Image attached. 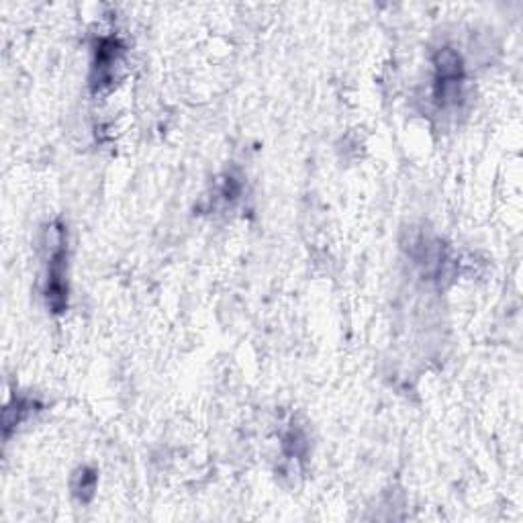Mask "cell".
<instances>
[{"label": "cell", "mask_w": 523, "mask_h": 523, "mask_svg": "<svg viewBox=\"0 0 523 523\" xmlns=\"http://www.w3.org/2000/svg\"><path fill=\"white\" fill-rule=\"evenodd\" d=\"M123 43L119 37H101L97 43V50H94V62H92V76L90 84L94 92L103 90L105 86L113 84L115 80V68L121 62L123 56Z\"/></svg>", "instance_id": "cell-3"}, {"label": "cell", "mask_w": 523, "mask_h": 523, "mask_svg": "<svg viewBox=\"0 0 523 523\" xmlns=\"http://www.w3.org/2000/svg\"><path fill=\"white\" fill-rule=\"evenodd\" d=\"M97 485H99L97 470L86 468V466L80 468L72 479V491L80 503H88L94 497V493H97Z\"/></svg>", "instance_id": "cell-5"}, {"label": "cell", "mask_w": 523, "mask_h": 523, "mask_svg": "<svg viewBox=\"0 0 523 523\" xmlns=\"http://www.w3.org/2000/svg\"><path fill=\"white\" fill-rule=\"evenodd\" d=\"M41 405L31 399V397H15L7 407H5V436H11L13 427H17L21 421H25L31 413L39 411Z\"/></svg>", "instance_id": "cell-4"}, {"label": "cell", "mask_w": 523, "mask_h": 523, "mask_svg": "<svg viewBox=\"0 0 523 523\" xmlns=\"http://www.w3.org/2000/svg\"><path fill=\"white\" fill-rule=\"evenodd\" d=\"M47 235V280H45V301L52 313L62 315L68 309V248H66V229L60 221L52 223L45 231Z\"/></svg>", "instance_id": "cell-1"}, {"label": "cell", "mask_w": 523, "mask_h": 523, "mask_svg": "<svg viewBox=\"0 0 523 523\" xmlns=\"http://www.w3.org/2000/svg\"><path fill=\"white\" fill-rule=\"evenodd\" d=\"M434 97L442 107L456 105L462 97L464 84V62L454 47H442L434 54Z\"/></svg>", "instance_id": "cell-2"}]
</instances>
